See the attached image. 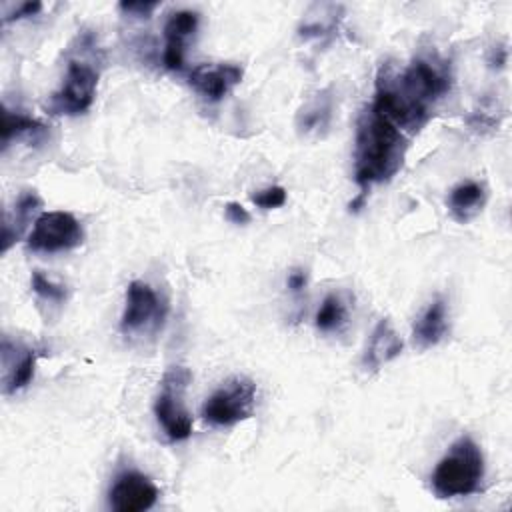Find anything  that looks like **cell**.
Masks as SVG:
<instances>
[{
    "label": "cell",
    "mask_w": 512,
    "mask_h": 512,
    "mask_svg": "<svg viewBox=\"0 0 512 512\" xmlns=\"http://www.w3.org/2000/svg\"><path fill=\"white\" fill-rule=\"evenodd\" d=\"M84 242L82 224L64 210H50L34 220L32 232L28 234V248L32 252L56 254L78 248Z\"/></svg>",
    "instance_id": "cell-8"
},
{
    "label": "cell",
    "mask_w": 512,
    "mask_h": 512,
    "mask_svg": "<svg viewBox=\"0 0 512 512\" xmlns=\"http://www.w3.org/2000/svg\"><path fill=\"white\" fill-rule=\"evenodd\" d=\"M348 322V306L340 294H328L314 318V324L320 332H338Z\"/></svg>",
    "instance_id": "cell-18"
},
{
    "label": "cell",
    "mask_w": 512,
    "mask_h": 512,
    "mask_svg": "<svg viewBox=\"0 0 512 512\" xmlns=\"http://www.w3.org/2000/svg\"><path fill=\"white\" fill-rule=\"evenodd\" d=\"M486 202V190L482 184L474 180H466L456 184L448 194V208L452 216L460 222L470 220L474 214L482 210Z\"/></svg>",
    "instance_id": "cell-14"
},
{
    "label": "cell",
    "mask_w": 512,
    "mask_h": 512,
    "mask_svg": "<svg viewBox=\"0 0 512 512\" xmlns=\"http://www.w3.org/2000/svg\"><path fill=\"white\" fill-rule=\"evenodd\" d=\"M242 76H244V70L238 64L212 62V64H200L192 68L188 74V84L204 100L220 102L242 82Z\"/></svg>",
    "instance_id": "cell-10"
},
{
    "label": "cell",
    "mask_w": 512,
    "mask_h": 512,
    "mask_svg": "<svg viewBox=\"0 0 512 512\" xmlns=\"http://www.w3.org/2000/svg\"><path fill=\"white\" fill-rule=\"evenodd\" d=\"M30 288L32 292L46 300V302H54V304H62L66 300V288L62 284H56L54 280H50L48 276H44L40 270H34L30 276Z\"/></svg>",
    "instance_id": "cell-19"
},
{
    "label": "cell",
    "mask_w": 512,
    "mask_h": 512,
    "mask_svg": "<svg viewBox=\"0 0 512 512\" xmlns=\"http://www.w3.org/2000/svg\"><path fill=\"white\" fill-rule=\"evenodd\" d=\"M256 406V384L248 376H232L202 406V418L218 428L248 420Z\"/></svg>",
    "instance_id": "cell-6"
},
{
    "label": "cell",
    "mask_w": 512,
    "mask_h": 512,
    "mask_svg": "<svg viewBox=\"0 0 512 512\" xmlns=\"http://www.w3.org/2000/svg\"><path fill=\"white\" fill-rule=\"evenodd\" d=\"M506 58H508V50L500 46V48H496V50H494V54H492V58H490V64H492V66L502 68V66L506 64Z\"/></svg>",
    "instance_id": "cell-26"
},
{
    "label": "cell",
    "mask_w": 512,
    "mask_h": 512,
    "mask_svg": "<svg viewBox=\"0 0 512 512\" xmlns=\"http://www.w3.org/2000/svg\"><path fill=\"white\" fill-rule=\"evenodd\" d=\"M98 78H100V72L94 66V62L86 58L68 60L62 84L50 96L46 110L56 116L84 114L96 98Z\"/></svg>",
    "instance_id": "cell-5"
},
{
    "label": "cell",
    "mask_w": 512,
    "mask_h": 512,
    "mask_svg": "<svg viewBox=\"0 0 512 512\" xmlns=\"http://www.w3.org/2000/svg\"><path fill=\"white\" fill-rule=\"evenodd\" d=\"M432 490L438 498H460L480 490L484 454L470 436H460L432 472Z\"/></svg>",
    "instance_id": "cell-3"
},
{
    "label": "cell",
    "mask_w": 512,
    "mask_h": 512,
    "mask_svg": "<svg viewBox=\"0 0 512 512\" xmlns=\"http://www.w3.org/2000/svg\"><path fill=\"white\" fill-rule=\"evenodd\" d=\"M196 28H198V12L178 10V12L168 16V20L164 24L166 46H164V54H162L164 66L168 70H180L182 68L186 44H188L190 36H194Z\"/></svg>",
    "instance_id": "cell-11"
},
{
    "label": "cell",
    "mask_w": 512,
    "mask_h": 512,
    "mask_svg": "<svg viewBox=\"0 0 512 512\" xmlns=\"http://www.w3.org/2000/svg\"><path fill=\"white\" fill-rule=\"evenodd\" d=\"M406 150V134L384 114L368 106L358 122L354 150V176L362 192L396 176L404 164Z\"/></svg>",
    "instance_id": "cell-2"
},
{
    "label": "cell",
    "mask_w": 512,
    "mask_h": 512,
    "mask_svg": "<svg viewBox=\"0 0 512 512\" xmlns=\"http://www.w3.org/2000/svg\"><path fill=\"white\" fill-rule=\"evenodd\" d=\"M42 10V4L40 2H24L20 4L12 14H8L4 18V22H12V20H20V18H28V16H34Z\"/></svg>",
    "instance_id": "cell-24"
},
{
    "label": "cell",
    "mask_w": 512,
    "mask_h": 512,
    "mask_svg": "<svg viewBox=\"0 0 512 512\" xmlns=\"http://www.w3.org/2000/svg\"><path fill=\"white\" fill-rule=\"evenodd\" d=\"M166 312V302L150 284L142 280H132L126 288V304L120 318V332L124 336L154 334L162 328Z\"/></svg>",
    "instance_id": "cell-7"
},
{
    "label": "cell",
    "mask_w": 512,
    "mask_h": 512,
    "mask_svg": "<svg viewBox=\"0 0 512 512\" xmlns=\"http://www.w3.org/2000/svg\"><path fill=\"white\" fill-rule=\"evenodd\" d=\"M44 124L32 116H26L22 112H12L6 106L2 108V150L10 146L12 140L22 136H40L44 132Z\"/></svg>",
    "instance_id": "cell-16"
},
{
    "label": "cell",
    "mask_w": 512,
    "mask_h": 512,
    "mask_svg": "<svg viewBox=\"0 0 512 512\" xmlns=\"http://www.w3.org/2000/svg\"><path fill=\"white\" fill-rule=\"evenodd\" d=\"M402 348H404V342H402L400 334L394 330V326L388 318H382V320H378V324L374 326V330L366 342L362 364L366 370L376 372L382 366H386L388 362H392L396 356H400Z\"/></svg>",
    "instance_id": "cell-12"
},
{
    "label": "cell",
    "mask_w": 512,
    "mask_h": 512,
    "mask_svg": "<svg viewBox=\"0 0 512 512\" xmlns=\"http://www.w3.org/2000/svg\"><path fill=\"white\" fill-rule=\"evenodd\" d=\"M448 334V306L442 296L434 298L412 328V340L420 350L440 344Z\"/></svg>",
    "instance_id": "cell-13"
},
{
    "label": "cell",
    "mask_w": 512,
    "mask_h": 512,
    "mask_svg": "<svg viewBox=\"0 0 512 512\" xmlns=\"http://www.w3.org/2000/svg\"><path fill=\"white\" fill-rule=\"evenodd\" d=\"M250 198L256 206L264 210H272V208H280L286 202V190L282 186H268L264 190H258Z\"/></svg>",
    "instance_id": "cell-21"
},
{
    "label": "cell",
    "mask_w": 512,
    "mask_h": 512,
    "mask_svg": "<svg viewBox=\"0 0 512 512\" xmlns=\"http://www.w3.org/2000/svg\"><path fill=\"white\" fill-rule=\"evenodd\" d=\"M36 356L38 354L34 350H24L12 366H4V394H16L32 382L36 370Z\"/></svg>",
    "instance_id": "cell-17"
},
{
    "label": "cell",
    "mask_w": 512,
    "mask_h": 512,
    "mask_svg": "<svg viewBox=\"0 0 512 512\" xmlns=\"http://www.w3.org/2000/svg\"><path fill=\"white\" fill-rule=\"evenodd\" d=\"M190 378L192 376L188 368L172 366L164 372L160 382V392L154 402V414L170 442H182L192 434V416L182 400Z\"/></svg>",
    "instance_id": "cell-4"
},
{
    "label": "cell",
    "mask_w": 512,
    "mask_h": 512,
    "mask_svg": "<svg viewBox=\"0 0 512 512\" xmlns=\"http://www.w3.org/2000/svg\"><path fill=\"white\" fill-rule=\"evenodd\" d=\"M306 282H308L306 272H304V270H300V268L292 270V272L288 274V278H286V286H288V288H290V292H294V294L302 292V290L306 288Z\"/></svg>",
    "instance_id": "cell-25"
},
{
    "label": "cell",
    "mask_w": 512,
    "mask_h": 512,
    "mask_svg": "<svg viewBox=\"0 0 512 512\" xmlns=\"http://www.w3.org/2000/svg\"><path fill=\"white\" fill-rule=\"evenodd\" d=\"M158 496L156 484L146 474L128 470L116 476L108 492V502L116 512H144L156 504Z\"/></svg>",
    "instance_id": "cell-9"
},
{
    "label": "cell",
    "mask_w": 512,
    "mask_h": 512,
    "mask_svg": "<svg viewBox=\"0 0 512 512\" xmlns=\"http://www.w3.org/2000/svg\"><path fill=\"white\" fill-rule=\"evenodd\" d=\"M450 84L448 68L428 58H416L402 70L384 64L378 72L370 106L392 120L404 134H414L430 120L434 104L446 96Z\"/></svg>",
    "instance_id": "cell-1"
},
{
    "label": "cell",
    "mask_w": 512,
    "mask_h": 512,
    "mask_svg": "<svg viewBox=\"0 0 512 512\" xmlns=\"http://www.w3.org/2000/svg\"><path fill=\"white\" fill-rule=\"evenodd\" d=\"M224 214H226V218H228L232 224H238V226L250 222L248 210H246L242 204H238V202H228L226 208H224Z\"/></svg>",
    "instance_id": "cell-23"
},
{
    "label": "cell",
    "mask_w": 512,
    "mask_h": 512,
    "mask_svg": "<svg viewBox=\"0 0 512 512\" xmlns=\"http://www.w3.org/2000/svg\"><path fill=\"white\" fill-rule=\"evenodd\" d=\"M40 198H38V194L36 192H24V194H20L18 196V200H16V212H14V224H16V232L20 234L22 232V228L26 226V222L34 216V212L40 208Z\"/></svg>",
    "instance_id": "cell-20"
},
{
    "label": "cell",
    "mask_w": 512,
    "mask_h": 512,
    "mask_svg": "<svg viewBox=\"0 0 512 512\" xmlns=\"http://www.w3.org/2000/svg\"><path fill=\"white\" fill-rule=\"evenodd\" d=\"M330 120H332V96L328 94V90H322L302 106V110L298 112L296 126L304 134L318 136L330 126Z\"/></svg>",
    "instance_id": "cell-15"
},
{
    "label": "cell",
    "mask_w": 512,
    "mask_h": 512,
    "mask_svg": "<svg viewBox=\"0 0 512 512\" xmlns=\"http://www.w3.org/2000/svg\"><path fill=\"white\" fill-rule=\"evenodd\" d=\"M118 8L130 16L148 18L158 8V2H120Z\"/></svg>",
    "instance_id": "cell-22"
}]
</instances>
